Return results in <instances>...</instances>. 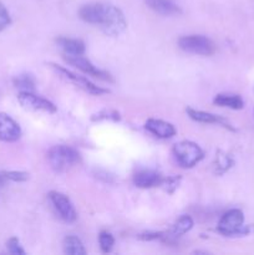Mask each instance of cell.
<instances>
[{"label":"cell","instance_id":"15","mask_svg":"<svg viewBox=\"0 0 254 255\" xmlns=\"http://www.w3.org/2000/svg\"><path fill=\"white\" fill-rule=\"evenodd\" d=\"M144 2L149 9L163 16L178 15L182 12L181 7L173 0H144Z\"/></svg>","mask_w":254,"mask_h":255},{"label":"cell","instance_id":"14","mask_svg":"<svg viewBox=\"0 0 254 255\" xmlns=\"http://www.w3.org/2000/svg\"><path fill=\"white\" fill-rule=\"evenodd\" d=\"M186 111L187 114H188V116L191 117L193 121L201 122V124H218V125H222L223 127H226V128L231 129V131H234L233 127H232L231 125L228 124V121H226L223 117L217 116V115L211 114V112L199 111V110L191 109V107H188Z\"/></svg>","mask_w":254,"mask_h":255},{"label":"cell","instance_id":"12","mask_svg":"<svg viewBox=\"0 0 254 255\" xmlns=\"http://www.w3.org/2000/svg\"><path fill=\"white\" fill-rule=\"evenodd\" d=\"M105 6L106 4H102V2H91V4L84 5L79 10L80 19L89 24L99 25L102 19V15H104Z\"/></svg>","mask_w":254,"mask_h":255},{"label":"cell","instance_id":"2","mask_svg":"<svg viewBox=\"0 0 254 255\" xmlns=\"http://www.w3.org/2000/svg\"><path fill=\"white\" fill-rule=\"evenodd\" d=\"M173 156L177 163L183 168H192L203 159L201 147L191 141H181L173 146Z\"/></svg>","mask_w":254,"mask_h":255},{"label":"cell","instance_id":"24","mask_svg":"<svg viewBox=\"0 0 254 255\" xmlns=\"http://www.w3.org/2000/svg\"><path fill=\"white\" fill-rule=\"evenodd\" d=\"M120 114L115 110H104L100 111L99 114L94 115L91 117L92 121H101V120H111V121H120Z\"/></svg>","mask_w":254,"mask_h":255},{"label":"cell","instance_id":"3","mask_svg":"<svg viewBox=\"0 0 254 255\" xmlns=\"http://www.w3.org/2000/svg\"><path fill=\"white\" fill-rule=\"evenodd\" d=\"M99 25L107 36H119L126 30L127 21L121 9L115 5L106 4L104 15H102V19Z\"/></svg>","mask_w":254,"mask_h":255},{"label":"cell","instance_id":"8","mask_svg":"<svg viewBox=\"0 0 254 255\" xmlns=\"http://www.w3.org/2000/svg\"><path fill=\"white\" fill-rule=\"evenodd\" d=\"M17 100H19V104L24 109L30 110V111H44L47 112V114L56 112V106L51 101L44 99V97L37 96L32 92L20 91Z\"/></svg>","mask_w":254,"mask_h":255},{"label":"cell","instance_id":"23","mask_svg":"<svg viewBox=\"0 0 254 255\" xmlns=\"http://www.w3.org/2000/svg\"><path fill=\"white\" fill-rule=\"evenodd\" d=\"M179 183H181V177L179 176H172L167 177V178L162 179L161 187L168 193H173L177 188H178Z\"/></svg>","mask_w":254,"mask_h":255},{"label":"cell","instance_id":"6","mask_svg":"<svg viewBox=\"0 0 254 255\" xmlns=\"http://www.w3.org/2000/svg\"><path fill=\"white\" fill-rule=\"evenodd\" d=\"M64 59L67 64L72 65V66L76 67L77 70H80L84 74L96 77V79L102 80V81H114L109 72L95 66L84 55H64Z\"/></svg>","mask_w":254,"mask_h":255},{"label":"cell","instance_id":"7","mask_svg":"<svg viewBox=\"0 0 254 255\" xmlns=\"http://www.w3.org/2000/svg\"><path fill=\"white\" fill-rule=\"evenodd\" d=\"M49 199L54 207L55 212L59 214L62 221L66 222V223H72V222L76 221V209H75L74 204L70 201L69 197L65 196L64 193H60V192L52 191L49 193Z\"/></svg>","mask_w":254,"mask_h":255},{"label":"cell","instance_id":"4","mask_svg":"<svg viewBox=\"0 0 254 255\" xmlns=\"http://www.w3.org/2000/svg\"><path fill=\"white\" fill-rule=\"evenodd\" d=\"M218 232L226 237L247 236L251 228L244 226V216L241 209H231L219 221Z\"/></svg>","mask_w":254,"mask_h":255},{"label":"cell","instance_id":"5","mask_svg":"<svg viewBox=\"0 0 254 255\" xmlns=\"http://www.w3.org/2000/svg\"><path fill=\"white\" fill-rule=\"evenodd\" d=\"M179 49L188 54L211 56L217 51L216 44L209 37L203 35H187L178 40Z\"/></svg>","mask_w":254,"mask_h":255},{"label":"cell","instance_id":"11","mask_svg":"<svg viewBox=\"0 0 254 255\" xmlns=\"http://www.w3.org/2000/svg\"><path fill=\"white\" fill-rule=\"evenodd\" d=\"M144 127H146L147 131L151 132L152 134H154L158 138H171L177 132L173 125L163 121V120L149 119L144 124Z\"/></svg>","mask_w":254,"mask_h":255},{"label":"cell","instance_id":"19","mask_svg":"<svg viewBox=\"0 0 254 255\" xmlns=\"http://www.w3.org/2000/svg\"><path fill=\"white\" fill-rule=\"evenodd\" d=\"M12 82H14V86L19 89L20 91L32 92L35 90V86H36V80L30 74L17 75L16 77H14Z\"/></svg>","mask_w":254,"mask_h":255},{"label":"cell","instance_id":"25","mask_svg":"<svg viewBox=\"0 0 254 255\" xmlns=\"http://www.w3.org/2000/svg\"><path fill=\"white\" fill-rule=\"evenodd\" d=\"M2 176L6 179H10L12 182H25L29 179V173L21 171H7L2 173Z\"/></svg>","mask_w":254,"mask_h":255},{"label":"cell","instance_id":"16","mask_svg":"<svg viewBox=\"0 0 254 255\" xmlns=\"http://www.w3.org/2000/svg\"><path fill=\"white\" fill-rule=\"evenodd\" d=\"M56 44L64 51V55H84L85 42L80 39H71V37H57Z\"/></svg>","mask_w":254,"mask_h":255},{"label":"cell","instance_id":"22","mask_svg":"<svg viewBox=\"0 0 254 255\" xmlns=\"http://www.w3.org/2000/svg\"><path fill=\"white\" fill-rule=\"evenodd\" d=\"M99 244L100 248H101V251L104 252V253H110L115 246L114 236L106 231L101 232L99 236Z\"/></svg>","mask_w":254,"mask_h":255},{"label":"cell","instance_id":"10","mask_svg":"<svg viewBox=\"0 0 254 255\" xmlns=\"http://www.w3.org/2000/svg\"><path fill=\"white\" fill-rule=\"evenodd\" d=\"M21 136L19 124L7 114L0 112V141L15 142Z\"/></svg>","mask_w":254,"mask_h":255},{"label":"cell","instance_id":"17","mask_svg":"<svg viewBox=\"0 0 254 255\" xmlns=\"http://www.w3.org/2000/svg\"><path fill=\"white\" fill-rule=\"evenodd\" d=\"M217 106L228 107L232 110H242L244 107V101L239 95L236 94H218L213 100Z\"/></svg>","mask_w":254,"mask_h":255},{"label":"cell","instance_id":"9","mask_svg":"<svg viewBox=\"0 0 254 255\" xmlns=\"http://www.w3.org/2000/svg\"><path fill=\"white\" fill-rule=\"evenodd\" d=\"M51 66L54 67V69L56 70V71L59 72L60 75H61V76H64L65 79H67L69 81L74 82V84L77 85L80 89L85 90V91H87L89 94L97 95V96H100V95H104V94H109V90L102 89V87H100V86H96V85L92 84L90 80H87L86 77L74 74V72H71L70 70L65 69V67H62V66H60V65L51 64Z\"/></svg>","mask_w":254,"mask_h":255},{"label":"cell","instance_id":"21","mask_svg":"<svg viewBox=\"0 0 254 255\" xmlns=\"http://www.w3.org/2000/svg\"><path fill=\"white\" fill-rule=\"evenodd\" d=\"M214 172L217 174H223L233 166V159L228 156V154L223 153V152H218L216 156V161H214Z\"/></svg>","mask_w":254,"mask_h":255},{"label":"cell","instance_id":"27","mask_svg":"<svg viewBox=\"0 0 254 255\" xmlns=\"http://www.w3.org/2000/svg\"><path fill=\"white\" fill-rule=\"evenodd\" d=\"M10 22H11V17H10L9 11L4 6V4L0 1V32L6 29L10 25Z\"/></svg>","mask_w":254,"mask_h":255},{"label":"cell","instance_id":"13","mask_svg":"<svg viewBox=\"0 0 254 255\" xmlns=\"http://www.w3.org/2000/svg\"><path fill=\"white\" fill-rule=\"evenodd\" d=\"M162 179H163L162 176L157 172L151 171V169H142L133 176V183L138 188L147 189L161 186Z\"/></svg>","mask_w":254,"mask_h":255},{"label":"cell","instance_id":"28","mask_svg":"<svg viewBox=\"0 0 254 255\" xmlns=\"http://www.w3.org/2000/svg\"><path fill=\"white\" fill-rule=\"evenodd\" d=\"M163 237V233H143L139 234L138 238L142 239V241H156V239H159Z\"/></svg>","mask_w":254,"mask_h":255},{"label":"cell","instance_id":"1","mask_svg":"<svg viewBox=\"0 0 254 255\" xmlns=\"http://www.w3.org/2000/svg\"><path fill=\"white\" fill-rule=\"evenodd\" d=\"M47 161L54 171L61 173L79 163L80 153L72 147L57 144L50 148L47 153Z\"/></svg>","mask_w":254,"mask_h":255},{"label":"cell","instance_id":"20","mask_svg":"<svg viewBox=\"0 0 254 255\" xmlns=\"http://www.w3.org/2000/svg\"><path fill=\"white\" fill-rule=\"evenodd\" d=\"M193 228V219L189 216H182L176 223L173 224L171 229V236L172 237H179L183 234L188 233L191 229Z\"/></svg>","mask_w":254,"mask_h":255},{"label":"cell","instance_id":"18","mask_svg":"<svg viewBox=\"0 0 254 255\" xmlns=\"http://www.w3.org/2000/svg\"><path fill=\"white\" fill-rule=\"evenodd\" d=\"M64 252L69 255H85L86 249L81 239L75 236H69L64 239Z\"/></svg>","mask_w":254,"mask_h":255},{"label":"cell","instance_id":"26","mask_svg":"<svg viewBox=\"0 0 254 255\" xmlns=\"http://www.w3.org/2000/svg\"><path fill=\"white\" fill-rule=\"evenodd\" d=\"M6 248L10 254L14 255H25V251L22 249V246L20 244L17 238H10L6 243Z\"/></svg>","mask_w":254,"mask_h":255}]
</instances>
